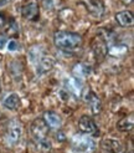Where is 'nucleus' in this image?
<instances>
[{
	"label": "nucleus",
	"instance_id": "1",
	"mask_svg": "<svg viewBox=\"0 0 134 153\" xmlns=\"http://www.w3.org/2000/svg\"><path fill=\"white\" fill-rule=\"evenodd\" d=\"M55 45L62 51H76L82 45V37L70 31H57L54 35Z\"/></svg>",
	"mask_w": 134,
	"mask_h": 153
},
{
	"label": "nucleus",
	"instance_id": "2",
	"mask_svg": "<svg viewBox=\"0 0 134 153\" xmlns=\"http://www.w3.org/2000/svg\"><path fill=\"white\" fill-rule=\"evenodd\" d=\"M71 144L74 151L81 153H89L94 148L93 140L89 137V134H85V133L74 134L71 140Z\"/></svg>",
	"mask_w": 134,
	"mask_h": 153
},
{
	"label": "nucleus",
	"instance_id": "3",
	"mask_svg": "<svg viewBox=\"0 0 134 153\" xmlns=\"http://www.w3.org/2000/svg\"><path fill=\"white\" fill-rule=\"evenodd\" d=\"M20 137H21V123L18 120L13 118L9 123H7L5 140L10 146H14V144H16L19 142Z\"/></svg>",
	"mask_w": 134,
	"mask_h": 153
},
{
	"label": "nucleus",
	"instance_id": "4",
	"mask_svg": "<svg viewBox=\"0 0 134 153\" xmlns=\"http://www.w3.org/2000/svg\"><path fill=\"white\" fill-rule=\"evenodd\" d=\"M30 132H31L32 138H34L35 142L46 140L47 134H49V126L45 123V121L42 118H36L31 123Z\"/></svg>",
	"mask_w": 134,
	"mask_h": 153
},
{
	"label": "nucleus",
	"instance_id": "5",
	"mask_svg": "<svg viewBox=\"0 0 134 153\" xmlns=\"http://www.w3.org/2000/svg\"><path fill=\"white\" fill-rule=\"evenodd\" d=\"M21 15L22 18L30 20V21H36L39 20L40 13H39V5L36 1H26L21 7Z\"/></svg>",
	"mask_w": 134,
	"mask_h": 153
},
{
	"label": "nucleus",
	"instance_id": "6",
	"mask_svg": "<svg viewBox=\"0 0 134 153\" xmlns=\"http://www.w3.org/2000/svg\"><path fill=\"white\" fill-rule=\"evenodd\" d=\"M92 50H93L96 59L102 60L103 57H106L107 52H108V45L102 36H98V37H96L92 42Z\"/></svg>",
	"mask_w": 134,
	"mask_h": 153
},
{
	"label": "nucleus",
	"instance_id": "7",
	"mask_svg": "<svg viewBox=\"0 0 134 153\" xmlns=\"http://www.w3.org/2000/svg\"><path fill=\"white\" fill-rule=\"evenodd\" d=\"M78 128L85 134H94L97 132V126L94 121L88 116H82L78 122Z\"/></svg>",
	"mask_w": 134,
	"mask_h": 153
},
{
	"label": "nucleus",
	"instance_id": "8",
	"mask_svg": "<svg viewBox=\"0 0 134 153\" xmlns=\"http://www.w3.org/2000/svg\"><path fill=\"white\" fill-rule=\"evenodd\" d=\"M101 147L108 152V153H122L124 147L123 144L117 141V140H113V138H106L101 142Z\"/></svg>",
	"mask_w": 134,
	"mask_h": 153
},
{
	"label": "nucleus",
	"instance_id": "9",
	"mask_svg": "<svg viewBox=\"0 0 134 153\" xmlns=\"http://www.w3.org/2000/svg\"><path fill=\"white\" fill-rule=\"evenodd\" d=\"M82 4H85L87 10L94 16H101L104 13V5L101 0H82Z\"/></svg>",
	"mask_w": 134,
	"mask_h": 153
},
{
	"label": "nucleus",
	"instance_id": "10",
	"mask_svg": "<svg viewBox=\"0 0 134 153\" xmlns=\"http://www.w3.org/2000/svg\"><path fill=\"white\" fill-rule=\"evenodd\" d=\"M55 65V60L54 57L47 56V55H42V57L37 61L36 64V68H37V74H45V72H49L52 67Z\"/></svg>",
	"mask_w": 134,
	"mask_h": 153
},
{
	"label": "nucleus",
	"instance_id": "11",
	"mask_svg": "<svg viewBox=\"0 0 134 153\" xmlns=\"http://www.w3.org/2000/svg\"><path fill=\"white\" fill-rule=\"evenodd\" d=\"M45 121V123H46L49 126V128H54V129H57L61 127V123H62V121H61V117L58 116L57 113L55 112H51V111H47V112H45L43 113V118Z\"/></svg>",
	"mask_w": 134,
	"mask_h": 153
},
{
	"label": "nucleus",
	"instance_id": "12",
	"mask_svg": "<svg viewBox=\"0 0 134 153\" xmlns=\"http://www.w3.org/2000/svg\"><path fill=\"white\" fill-rule=\"evenodd\" d=\"M85 98H86V102L88 103V106L91 107L92 113H93V114L99 113V111H101V101H99L98 96H97V95L93 92V91L88 90V92L86 94Z\"/></svg>",
	"mask_w": 134,
	"mask_h": 153
},
{
	"label": "nucleus",
	"instance_id": "13",
	"mask_svg": "<svg viewBox=\"0 0 134 153\" xmlns=\"http://www.w3.org/2000/svg\"><path fill=\"white\" fill-rule=\"evenodd\" d=\"M3 105H4L5 108L15 111V110H18L19 106H20V97L16 94H10L4 98Z\"/></svg>",
	"mask_w": 134,
	"mask_h": 153
},
{
	"label": "nucleus",
	"instance_id": "14",
	"mask_svg": "<svg viewBox=\"0 0 134 153\" xmlns=\"http://www.w3.org/2000/svg\"><path fill=\"white\" fill-rule=\"evenodd\" d=\"M66 86H67V91L71 94H73L76 97H78L82 92V83L80 82V79H68L66 81Z\"/></svg>",
	"mask_w": 134,
	"mask_h": 153
},
{
	"label": "nucleus",
	"instance_id": "15",
	"mask_svg": "<svg viewBox=\"0 0 134 153\" xmlns=\"http://www.w3.org/2000/svg\"><path fill=\"white\" fill-rule=\"evenodd\" d=\"M116 20L122 26H130L133 25V14L130 11H122L116 15Z\"/></svg>",
	"mask_w": 134,
	"mask_h": 153
},
{
	"label": "nucleus",
	"instance_id": "16",
	"mask_svg": "<svg viewBox=\"0 0 134 153\" xmlns=\"http://www.w3.org/2000/svg\"><path fill=\"white\" fill-rule=\"evenodd\" d=\"M91 74V66H88L86 64H77L73 67V75L76 76L77 79H85Z\"/></svg>",
	"mask_w": 134,
	"mask_h": 153
},
{
	"label": "nucleus",
	"instance_id": "17",
	"mask_svg": "<svg viewBox=\"0 0 134 153\" xmlns=\"http://www.w3.org/2000/svg\"><path fill=\"white\" fill-rule=\"evenodd\" d=\"M117 128L119 131H130L133 128V116H130L129 118H123L117 123Z\"/></svg>",
	"mask_w": 134,
	"mask_h": 153
},
{
	"label": "nucleus",
	"instance_id": "18",
	"mask_svg": "<svg viewBox=\"0 0 134 153\" xmlns=\"http://www.w3.org/2000/svg\"><path fill=\"white\" fill-rule=\"evenodd\" d=\"M36 143V147H37V149H40V151H42V152H47V151H50V148H51V142L46 138V140H42V141H37V142H35Z\"/></svg>",
	"mask_w": 134,
	"mask_h": 153
},
{
	"label": "nucleus",
	"instance_id": "19",
	"mask_svg": "<svg viewBox=\"0 0 134 153\" xmlns=\"http://www.w3.org/2000/svg\"><path fill=\"white\" fill-rule=\"evenodd\" d=\"M7 49H9V51H16L19 49V44L16 42V40H10L7 44Z\"/></svg>",
	"mask_w": 134,
	"mask_h": 153
},
{
	"label": "nucleus",
	"instance_id": "20",
	"mask_svg": "<svg viewBox=\"0 0 134 153\" xmlns=\"http://www.w3.org/2000/svg\"><path fill=\"white\" fill-rule=\"evenodd\" d=\"M7 21H9V19H7L4 14H0V31L5 27V25L7 24Z\"/></svg>",
	"mask_w": 134,
	"mask_h": 153
},
{
	"label": "nucleus",
	"instance_id": "21",
	"mask_svg": "<svg viewBox=\"0 0 134 153\" xmlns=\"http://www.w3.org/2000/svg\"><path fill=\"white\" fill-rule=\"evenodd\" d=\"M6 42H7V36L3 33H0V49H4Z\"/></svg>",
	"mask_w": 134,
	"mask_h": 153
},
{
	"label": "nucleus",
	"instance_id": "22",
	"mask_svg": "<svg viewBox=\"0 0 134 153\" xmlns=\"http://www.w3.org/2000/svg\"><path fill=\"white\" fill-rule=\"evenodd\" d=\"M10 1H11V0H0V7L4 6V5H6V4H9Z\"/></svg>",
	"mask_w": 134,
	"mask_h": 153
},
{
	"label": "nucleus",
	"instance_id": "23",
	"mask_svg": "<svg viewBox=\"0 0 134 153\" xmlns=\"http://www.w3.org/2000/svg\"><path fill=\"white\" fill-rule=\"evenodd\" d=\"M132 1H133V0H122V3H123V4H127V5L132 4Z\"/></svg>",
	"mask_w": 134,
	"mask_h": 153
},
{
	"label": "nucleus",
	"instance_id": "24",
	"mask_svg": "<svg viewBox=\"0 0 134 153\" xmlns=\"http://www.w3.org/2000/svg\"><path fill=\"white\" fill-rule=\"evenodd\" d=\"M0 91H1V82H0Z\"/></svg>",
	"mask_w": 134,
	"mask_h": 153
}]
</instances>
